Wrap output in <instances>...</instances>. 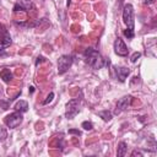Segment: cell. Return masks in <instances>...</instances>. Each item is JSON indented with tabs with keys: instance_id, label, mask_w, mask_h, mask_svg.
<instances>
[{
	"instance_id": "cell-7",
	"label": "cell",
	"mask_w": 157,
	"mask_h": 157,
	"mask_svg": "<svg viewBox=\"0 0 157 157\" xmlns=\"http://www.w3.org/2000/svg\"><path fill=\"white\" fill-rule=\"evenodd\" d=\"M10 44H11V37H10L9 32L6 31V28L0 23V47L6 48Z\"/></svg>"
},
{
	"instance_id": "cell-14",
	"label": "cell",
	"mask_w": 157,
	"mask_h": 157,
	"mask_svg": "<svg viewBox=\"0 0 157 157\" xmlns=\"http://www.w3.org/2000/svg\"><path fill=\"white\" fill-rule=\"evenodd\" d=\"M124 36H125V37H128L129 39L134 38V36H135V33H134V29H131V28H126V29L124 31Z\"/></svg>"
},
{
	"instance_id": "cell-8",
	"label": "cell",
	"mask_w": 157,
	"mask_h": 157,
	"mask_svg": "<svg viewBox=\"0 0 157 157\" xmlns=\"http://www.w3.org/2000/svg\"><path fill=\"white\" fill-rule=\"evenodd\" d=\"M114 50L120 56H126L128 55V52H129L128 48H126V45H125V43L120 38H117V40L114 42Z\"/></svg>"
},
{
	"instance_id": "cell-24",
	"label": "cell",
	"mask_w": 157,
	"mask_h": 157,
	"mask_svg": "<svg viewBox=\"0 0 157 157\" xmlns=\"http://www.w3.org/2000/svg\"><path fill=\"white\" fill-rule=\"evenodd\" d=\"M4 54H5V49L0 47V55H4Z\"/></svg>"
},
{
	"instance_id": "cell-12",
	"label": "cell",
	"mask_w": 157,
	"mask_h": 157,
	"mask_svg": "<svg viewBox=\"0 0 157 157\" xmlns=\"http://www.w3.org/2000/svg\"><path fill=\"white\" fill-rule=\"evenodd\" d=\"M125 153H126V144L121 141V142H119V145H118L117 155H118L119 157H123V156H125Z\"/></svg>"
},
{
	"instance_id": "cell-2",
	"label": "cell",
	"mask_w": 157,
	"mask_h": 157,
	"mask_svg": "<svg viewBox=\"0 0 157 157\" xmlns=\"http://www.w3.org/2000/svg\"><path fill=\"white\" fill-rule=\"evenodd\" d=\"M22 119H23V117H22L21 112H17V110H16V112H13V113L6 115L5 119H4V121H5V124H6L10 129H15L16 126H18V125L22 123Z\"/></svg>"
},
{
	"instance_id": "cell-5",
	"label": "cell",
	"mask_w": 157,
	"mask_h": 157,
	"mask_svg": "<svg viewBox=\"0 0 157 157\" xmlns=\"http://www.w3.org/2000/svg\"><path fill=\"white\" fill-rule=\"evenodd\" d=\"M72 64V56L71 55H63L58 60V72L59 74H65L69 67Z\"/></svg>"
},
{
	"instance_id": "cell-16",
	"label": "cell",
	"mask_w": 157,
	"mask_h": 157,
	"mask_svg": "<svg viewBox=\"0 0 157 157\" xmlns=\"http://www.w3.org/2000/svg\"><path fill=\"white\" fill-rule=\"evenodd\" d=\"M141 56V54L139 53V52H136V53H134L132 55H131V58H130V60H131V63H136L137 61V59Z\"/></svg>"
},
{
	"instance_id": "cell-6",
	"label": "cell",
	"mask_w": 157,
	"mask_h": 157,
	"mask_svg": "<svg viewBox=\"0 0 157 157\" xmlns=\"http://www.w3.org/2000/svg\"><path fill=\"white\" fill-rule=\"evenodd\" d=\"M131 101H132V97L131 96H124L123 98H120L117 103V109H115V114H119L121 113L123 110L128 109V107L131 104Z\"/></svg>"
},
{
	"instance_id": "cell-11",
	"label": "cell",
	"mask_w": 157,
	"mask_h": 157,
	"mask_svg": "<svg viewBox=\"0 0 157 157\" xmlns=\"http://www.w3.org/2000/svg\"><path fill=\"white\" fill-rule=\"evenodd\" d=\"M27 109H28V103L26 101H18L15 104V110H17V112L23 113V112H27Z\"/></svg>"
},
{
	"instance_id": "cell-25",
	"label": "cell",
	"mask_w": 157,
	"mask_h": 157,
	"mask_svg": "<svg viewBox=\"0 0 157 157\" xmlns=\"http://www.w3.org/2000/svg\"><path fill=\"white\" fill-rule=\"evenodd\" d=\"M33 91H34V87H32V86H31V87H29V92H31V93H33Z\"/></svg>"
},
{
	"instance_id": "cell-17",
	"label": "cell",
	"mask_w": 157,
	"mask_h": 157,
	"mask_svg": "<svg viewBox=\"0 0 157 157\" xmlns=\"http://www.w3.org/2000/svg\"><path fill=\"white\" fill-rule=\"evenodd\" d=\"M5 137H6V130H5V128H2L0 125V141L5 140Z\"/></svg>"
},
{
	"instance_id": "cell-23",
	"label": "cell",
	"mask_w": 157,
	"mask_h": 157,
	"mask_svg": "<svg viewBox=\"0 0 157 157\" xmlns=\"http://www.w3.org/2000/svg\"><path fill=\"white\" fill-rule=\"evenodd\" d=\"M155 0H145V4H153Z\"/></svg>"
},
{
	"instance_id": "cell-3",
	"label": "cell",
	"mask_w": 157,
	"mask_h": 157,
	"mask_svg": "<svg viewBox=\"0 0 157 157\" xmlns=\"http://www.w3.org/2000/svg\"><path fill=\"white\" fill-rule=\"evenodd\" d=\"M123 20L128 28L134 29V7L131 4H126L123 11Z\"/></svg>"
},
{
	"instance_id": "cell-20",
	"label": "cell",
	"mask_w": 157,
	"mask_h": 157,
	"mask_svg": "<svg viewBox=\"0 0 157 157\" xmlns=\"http://www.w3.org/2000/svg\"><path fill=\"white\" fill-rule=\"evenodd\" d=\"M69 134H75L77 136H81V131L80 130H76V129H70L69 130Z\"/></svg>"
},
{
	"instance_id": "cell-22",
	"label": "cell",
	"mask_w": 157,
	"mask_h": 157,
	"mask_svg": "<svg viewBox=\"0 0 157 157\" xmlns=\"http://www.w3.org/2000/svg\"><path fill=\"white\" fill-rule=\"evenodd\" d=\"M131 156H140V157H141V156H142V153H141L140 151H136V150H135V151L131 153Z\"/></svg>"
},
{
	"instance_id": "cell-4",
	"label": "cell",
	"mask_w": 157,
	"mask_h": 157,
	"mask_svg": "<svg viewBox=\"0 0 157 157\" xmlns=\"http://www.w3.org/2000/svg\"><path fill=\"white\" fill-rule=\"evenodd\" d=\"M78 105H80V99L78 98H74L71 101H69V103L66 104V112H65V117L67 119H72L78 112Z\"/></svg>"
},
{
	"instance_id": "cell-18",
	"label": "cell",
	"mask_w": 157,
	"mask_h": 157,
	"mask_svg": "<svg viewBox=\"0 0 157 157\" xmlns=\"http://www.w3.org/2000/svg\"><path fill=\"white\" fill-rule=\"evenodd\" d=\"M53 98H54V93H53V92H50V93L48 94V97H47V99H44V102H43V104H48V103H50V102L53 101Z\"/></svg>"
},
{
	"instance_id": "cell-10",
	"label": "cell",
	"mask_w": 157,
	"mask_h": 157,
	"mask_svg": "<svg viewBox=\"0 0 157 157\" xmlns=\"http://www.w3.org/2000/svg\"><path fill=\"white\" fill-rule=\"evenodd\" d=\"M0 77L5 81V82H11L12 81V74L9 69H2L0 71Z\"/></svg>"
},
{
	"instance_id": "cell-19",
	"label": "cell",
	"mask_w": 157,
	"mask_h": 157,
	"mask_svg": "<svg viewBox=\"0 0 157 157\" xmlns=\"http://www.w3.org/2000/svg\"><path fill=\"white\" fill-rule=\"evenodd\" d=\"M45 61H47V59H45L44 56H38V58H37V60H36V65L38 66L39 64H42V63H45Z\"/></svg>"
},
{
	"instance_id": "cell-1",
	"label": "cell",
	"mask_w": 157,
	"mask_h": 157,
	"mask_svg": "<svg viewBox=\"0 0 157 157\" xmlns=\"http://www.w3.org/2000/svg\"><path fill=\"white\" fill-rule=\"evenodd\" d=\"M83 55H85V61L93 69H101L105 65V60L103 59V56L93 48H86Z\"/></svg>"
},
{
	"instance_id": "cell-21",
	"label": "cell",
	"mask_w": 157,
	"mask_h": 157,
	"mask_svg": "<svg viewBox=\"0 0 157 157\" xmlns=\"http://www.w3.org/2000/svg\"><path fill=\"white\" fill-rule=\"evenodd\" d=\"M71 31H72L74 33L78 32V31H80V26H78V25H72V26H71Z\"/></svg>"
},
{
	"instance_id": "cell-13",
	"label": "cell",
	"mask_w": 157,
	"mask_h": 157,
	"mask_svg": "<svg viewBox=\"0 0 157 157\" xmlns=\"http://www.w3.org/2000/svg\"><path fill=\"white\" fill-rule=\"evenodd\" d=\"M98 115H99L104 121H109V120L112 119V113H110L109 110H102V112L98 113Z\"/></svg>"
},
{
	"instance_id": "cell-15",
	"label": "cell",
	"mask_w": 157,
	"mask_h": 157,
	"mask_svg": "<svg viewBox=\"0 0 157 157\" xmlns=\"http://www.w3.org/2000/svg\"><path fill=\"white\" fill-rule=\"evenodd\" d=\"M82 128H83L85 130H92V129H93V124H92L91 121H83V123H82Z\"/></svg>"
},
{
	"instance_id": "cell-9",
	"label": "cell",
	"mask_w": 157,
	"mask_h": 157,
	"mask_svg": "<svg viewBox=\"0 0 157 157\" xmlns=\"http://www.w3.org/2000/svg\"><path fill=\"white\" fill-rule=\"evenodd\" d=\"M114 72H115V76L120 81V82H124L125 78L128 77V75L130 74V69H126V67H119V66H114L113 67Z\"/></svg>"
}]
</instances>
